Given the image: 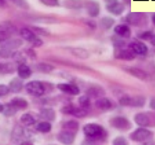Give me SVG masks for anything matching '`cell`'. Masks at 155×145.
Returning <instances> with one entry per match:
<instances>
[{"instance_id":"obj_34","label":"cell","mask_w":155,"mask_h":145,"mask_svg":"<svg viewBox=\"0 0 155 145\" xmlns=\"http://www.w3.org/2000/svg\"><path fill=\"white\" fill-rule=\"evenodd\" d=\"M114 19L111 17H103L100 20V24L104 29H110L114 25Z\"/></svg>"},{"instance_id":"obj_48","label":"cell","mask_w":155,"mask_h":145,"mask_svg":"<svg viewBox=\"0 0 155 145\" xmlns=\"http://www.w3.org/2000/svg\"><path fill=\"white\" fill-rule=\"evenodd\" d=\"M105 2H106V5H110V4H113V3L117 2L118 0H104Z\"/></svg>"},{"instance_id":"obj_1","label":"cell","mask_w":155,"mask_h":145,"mask_svg":"<svg viewBox=\"0 0 155 145\" xmlns=\"http://www.w3.org/2000/svg\"><path fill=\"white\" fill-rule=\"evenodd\" d=\"M83 132L88 139L92 141H102L107 137V132L103 127L96 123H88L83 127Z\"/></svg>"},{"instance_id":"obj_44","label":"cell","mask_w":155,"mask_h":145,"mask_svg":"<svg viewBox=\"0 0 155 145\" xmlns=\"http://www.w3.org/2000/svg\"><path fill=\"white\" fill-rule=\"evenodd\" d=\"M10 90H9V87L7 85H4V84H0V97H3V96H6Z\"/></svg>"},{"instance_id":"obj_45","label":"cell","mask_w":155,"mask_h":145,"mask_svg":"<svg viewBox=\"0 0 155 145\" xmlns=\"http://www.w3.org/2000/svg\"><path fill=\"white\" fill-rule=\"evenodd\" d=\"M113 44L116 48H122L125 45V42L122 40V39L115 38V39H113Z\"/></svg>"},{"instance_id":"obj_20","label":"cell","mask_w":155,"mask_h":145,"mask_svg":"<svg viewBox=\"0 0 155 145\" xmlns=\"http://www.w3.org/2000/svg\"><path fill=\"white\" fill-rule=\"evenodd\" d=\"M24 137V129L20 126V125H16L13 128L12 134H11V139L14 143H20L22 138Z\"/></svg>"},{"instance_id":"obj_12","label":"cell","mask_w":155,"mask_h":145,"mask_svg":"<svg viewBox=\"0 0 155 145\" xmlns=\"http://www.w3.org/2000/svg\"><path fill=\"white\" fill-rule=\"evenodd\" d=\"M57 139L59 142L64 145H71L75 140V133L66 130L61 131L57 135Z\"/></svg>"},{"instance_id":"obj_31","label":"cell","mask_w":155,"mask_h":145,"mask_svg":"<svg viewBox=\"0 0 155 145\" xmlns=\"http://www.w3.org/2000/svg\"><path fill=\"white\" fill-rule=\"evenodd\" d=\"M36 69L42 72V73H50L54 70V66L51 64L45 63V62H41V63H38L36 65Z\"/></svg>"},{"instance_id":"obj_8","label":"cell","mask_w":155,"mask_h":145,"mask_svg":"<svg viewBox=\"0 0 155 145\" xmlns=\"http://www.w3.org/2000/svg\"><path fill=\"white\" fill-rule=\"evenodd\" d=\"M110 124L114 128H117V129H120V130H128L131 128L130 121L128 120L127 118L122 117V116H116V117L112 118L110 120Z\"/></svg>"},{"instance_id":"obj_6","label":"cell","mask_w":155,"mask_h":145,"mask_svg":"<svg viewBox=\"0 0 155 145\" xmlns=\"http://www.w3.org/2000/svg\"><path fill=\"white\" fill-rule=\"evenodd\" d=\"M128 24L134 25V26H142L146 23V17L143 13H137V12H131L126 15L124 19Z\"/></svg>"},{"instance_id":"obj_53","label":"cell","mask_w":155,"mask_h":145,"mask_svg":"<svg viewBox=\"0 0 155 145\" xmlns=\"http://www.w3.org/2000/svg\"><path fill=\"white\" fill-rule=\"evenodd\" d=\"M3 107H4V105H3L1 102H0V113H2V111H3Z\"/></svg>"},{"instance_id":"obj_24","label":"cell","mask_w":155,"mask_h":145,"mask_svg":"<svg viewBox=\"0 0 155 145\" xmlns=\"http://www.w3.org/2000/svg\"><path fill=\"white\" fill-rule=\"evenodd\" d=\"M69 51L73 54L75 57L80 58V59H87L89 57V52L84 48L80 47H72L69 48Z\"/></svg>"},{"instance_id":"obj_17","label":"cell","mask_w":155,"mask_h":145,"mask_svg":"<svg viewBox=\"0 0 155 145\" xmlns=\"http://www.w3.org/2000/svg\"><path fill=\"white\" fill-rule=\"evenodd\" d=\"M114 32L120 38H129L131 36V29L126 24H118L115 26Z\"/></svg>"},{"instance_id":"obj_28","label":"cell","mask_w":155,"mask_h":145,"mask_svg":"<svg viewBox=\"0 0 155 145\" xmlns=\"http://www.w3.org/2000/svg\"><path fill=\"white\" fill-rule=\"evenodd\" d=\"M62 128L66 131H70V132L75 133L79 128V123L75 120H68L62 124Z\"/></svg>"},{"instance_id":"obj_3","label":"cell","mask_w":155,"mask_h":145,"mask_svg":"<svg viewBox=\"0 0 155 145\" xmlns=\"http://www.w3.org/2000/svg\"><path fill=\"white\" fill-rule=\"evenodd\" d=\"M25 89L27 91V93L31 96L35 97H40L45 93L46 87L43 82L41 81H30L25 85Z\"/></svg>"},{"instance_id":"obj_39","label":"cell","mask_w":155,"mask_h":145,"mask_svg":"<svg viewBox=\"0 0 155 145\" xmlns=\"http://www.w3.org/2000/svg\"><path fill=\"white\" fill-rule=\"evenodd\" d=\"M138 38L142 39V40H150L151 37L153 36V32L152 31H143L138 33Z\"/></svg>"},{"instance_id":"obj_35","label":"cell","mask_w":155,"mask_h":145,"mask_svg":"<svg viewBox=\"0 0 155 145\" xmlns=\"http://www.w3.org/2000/svg\"><path fill=\"white\" fill-rule=\"evenodd\" d=\"M64 5L70 9H79L82 7V3L79 0H67Z\"/></svg>"},{"instance_id":"obj_14","label":"cell","mask_w":155,"mask_h":145,"mask_svg":"<svg viewBox=\"0 0 155 145\" xmlns=\"http://www.w3.org/2000/svg\"><path fill=\"white\" fill-rule=\"evenodd\" d=\"M95 106L97 109L102 110V111H108L111 110L114 107L112 101L107 97H100L95 101Z\"/></svg>"},{"instance_id":"obj_15","label":"cell","mask_w":155,"mask_h":145,"mask_svg":"<svg viewBox=\"0 0 155 145\" xmlns=\"http://www.w3.org/2000/svg\"><path fill=\"white\" fill-rule=\"evenodd\" d=\"M129 49L133 52L134 54L138 55H145L147 53L148 48L142 42H138V41H132L131 43H129Z\"/></svg>"},{"instance_id":"obj_22","label":"cell","mask_w":155,"mask_h":145,"mask_svg":"<svg viewBox=\"0 0 155 145\" xmlns=\"http://www.w3.org/2000/svg\"><path fill=\"white\" fill-rule=\"evenodd\" d=\"M22 45V41L20 39H9V40L5 41L4 43L1 44V47L3 48H7L9 50L14 51L16 49H18Z\"/></svg>"},{"instance_id":"obj_30","label":"cell","mask_w":155,"mask_h":145,"mask_svg":"<svg viewBox=\"0 0 155 145\" xmlns=\"http://www.w3.org/2000/svg\"><path fill=\"white\" fill-rule=\"evenodd\" d=\"M51 124L48 122V121H42V122H39L36 125V130L39 131L41 133H48L51 131Z\"/></svg>"},{"instance_id":"obj_51","label":"cell","mask_w":155,"mask_h":145,"mask_svg":"<svg viewBox=\"0 0 155 145\" xmlns=\"http://www.w3.org/2000/svg\"><path fill=\"white\" fill-rule=\"evenodd\" d=\"M150 43L152 44L153 46H155V34H153V36L151 37V39H150Z\"/></svg>"},{"instance_id":"obj_27","label":"cell","mask_w":155,"mask_h":145,"mask_svg":"<svg viewBox=\"0 0 155 145\" xmlns=\"http://www.w3.org/2000/svg\"><path fill=\"white\" fill-rule=\"evenodd\" d=\"M16 70L14 64L11 62H2L0 63V73L1 74H12Z\"/></svg>"},{"instance_id":"obj_36","label":"cell","mask_w":155,"mask_h":145,"mask_svg":"<svg viewBox=\"0 0 155 145\" xmlns=\"http://www.w3.org/2000/svg\"><path fill=\"white\" fill-rule=\"evenodd\" d=\"M79 105L81 106V108H83V109H87L90 106V98L88 96H81L79 98Z\"/></svg>"},{"instance_id":"obj_52","label":"cell","mask_w":155,"mask_h":145,"mask_svg":"<svg viewBox=\"0 0 155 145\" xmlns=\"http://www.w3.org/2000/svg\"><path fill=\"white\" fill-rule=\"evenodd\" d=\"M5 6V0H0V7H4Z\"/></svg>"},{"instance_id":"obj_7","label":"cell","mask_w":155,"mask_h":145,"mask_svg":"<svg viewBox=\"0 0 155 145\" xmlns=\"http://www.w3.org/2000/svg\"><path fill=\"white\" fill-rule=\"evenodd\" d=\"M61 111L63 112L64 114L67 115H72V116H75L77 118H83L87 115V111L86 109H83L81 107H76L74 105H66L61 109Z\"/></svg>"},{"instance_id":"obj_54","label":"cell","mask_w":155,"mask_h":145,"mask_svg":"<svg viewBox=\"0 0 155 145\" xmlns=\"http://www.w3.org/2000/svg\"><path fill=\"white\" fill-rule=\"evenodd\" d=\"M152 22H153V24L155 25V14H153V16H152Z\"/></svg>"},{"instance_id":"obj_47","label":"cell","mask_w":155,"mask_h":145,"mask_svg":"<svg viewBox=\"0 0 155 145\" xmlns=\"http://www.w3.org/2000/svg\"><path fill=\"white\" fill-rule=\"evenodd\" d=\"M149 107L151 108V109L155 110V97L151 98V99H150V102H149Z\"/></svg>"},{"instance_id":"obj_2","label":"cell","mask_w":155,"mask_h":145,"mask_svg":"<svg viewBox=\"0 0 155 145\" xmlns=\"http://www.w3.org/2000/svg\"><path fill=\"white\" fill-rule=\"evenodd\" d=\"M15 32H16V26L12 22L10 21L0 22V44L9 40Z\"/></svg>"},{"instance_id":"obj_9","label":"cell","mask_w":155,"mask_h":145,"mask_svg":"<svg viewBox=\"0 0 155 145\" xmlns=\"http://www.w3.org/2000/svg\"><path fill=\"white\" fill-rule=\"evenodd\" d=\"M114 57L119 60L125 61H132L135 59V54L130 49H124V48H117L115 50Z\"/></svg>"},{"instance_id":"obj_32","label":"cell","mask_w":155,"mask_h":145,"mask_svg":"<svg viewBox=\"0 0 155 145\" xmlns=\"http://www.w3.org/2000/svg\"><path fill=\"white\" fill-rule=\"evenodd\" d=\"M145 97L143 96H135L131 97L130 106L132 107H143L145 104Z\"/></svg>"},{"instance_id":"obj_10","label":"cell","mask_w":155,"mask_h":145,"mask_svg":"<svg viewBox=\"0 0 155 145\" xmlns=\"http://www.w3.org/2000/svg\"><path fill=\"white\" fill-rule=\"evenodd\" d=\"M57 88L61 92H63L65 94H68V95H78L80 93V89L77 85L75 84H72V83H59L57 85Z\"/></svg>"},{"instance_id":"obj_33","label":"cell","mask_w":155,"mask_h":145,"mask_svg":"<svg viewBox=\"0 0 155 145\" xmlns=\"http://www.w3.org/2000/svg\"><path fill=\"white\" fill-rule=\"evenodd\" d=\"M16 112H17V110H16L10 103H6L4 105V107H3L2 114L4 115V116L10 117V116H13V115H15Z\"/></svg>"},{"instance_id":"obj_4","label":"cell","mask_w":155,"mask_h":145,"mask_svg":"<svg viewBox=\"0 0 155 145\" xmlns=\"http://www.w3.org/2000/svg\"><path fill=\"white\" fill-rule=\"evenodd\" d=\"M153 137V132L148 130L145 127L137 128L130 134V138L132 141L135 142H145V141H149Z\"/></svg>"},{"instance_id":"obj_25","label":"cell","mask_w":155,"mask_h":145,"mask_svg":"<svg viewBox=\"0 0 155 145\" xmlns=\"http://www.w3.org/2000/svg\"><path fill=\"white\" fill-rule=\"evenodd\" d=\"M9 90L13 93H19L23 87L22 80L20 78H13L9 83Z\"/></svg>"},{"instance_id":"obj_49","label":"cell","mask_w":155,"mask_h":145,"mask_svg":"<svg viewBox=\"0 0 155 145\" xmlns=\"http://www.w3.org/2000/svg\"><path fill=\"white\" fill-rule=\"evenodd\" d=\"M87 24L89 27H91V28H95V26H96V24L93 22V21H91V22H87Z\"/></svg>"},{"instance_id":"obj_29","label":"cell","mask_w":155,"mask_h":145,"mask_svg":"<svg viewBox=\"0 0 155 145\" xmlns=\"http://www.w3.org/2000/svg\"><path fill=\"white\" fill-rule=\"evenodd\" d=\"M20 122L25 125V126H31V125L35 124L36 120L34 116L30 113H24L22 115V116L20 117Z\"/></svg>"},{"instance_id":"obj_16","label":"cell","mask_w":155,"mask_h":145,"mask_svg":"<svg viewBox=\"0 0 155 145\" xmlns=\"http://www.w3.org/2000/svg\"><path fill=\"white\" fill-rule=\"evenodd\" d=\"M134 121L137 125H139L140 127H147L151 125V119L149 117V115L147 113H143V112H140V113H137L134 116Z\"/></svg>"},{"instance_id":"obj_40","label":"cell","mask_w":155,"mask_h":145,"mask_svg":"<svg viewBox=\"0 0 155 145\" xmlns=\"http://www.w3.org/2000/svg\"><path fill=\"white\" fill-rule=\"evenodd\" d=\"M131 96L129 95H123L121 98H119V104L121 106H130Z\"/></svg>"},{"instance_id":"obj_56","label":"cell","mask_w":155,"mask_h":145,"mask_svg":"<svg viewBox=\"0 0 155 145\" xmlns=\"http://www.w3.org/2000/svg\"><path fill=\"white\" fill-rule=\"evenodd\" d=\"M53 145H55V144H53Z\"/></svg>"},{"instance_id":"obj_42","label":"cell","mask_w":155,"mask_h":145,"mask_svg":"<svg viewBox=\"0 0 155 145\" xmlns=\"http://www.w3.org/2000/svg\"><path fill=\"white\" fill-rule=\"evenodd\" d=\"M42 4H44L49 7H55L59 5V0H39Z\"/></svg>"},{"instance_id":"obj_11","label":"cell","mask_w":155,"mask_h":145,"mask_svg":"<svg viewBox=\"0 0 155 145\" xmlns=\"http://www.w3.org/2000/svg\"><path fill=\"white\" fill-rule=\"evenodd\" d=\"M124 70L126 71L127 73H129L130 75H132V76L140 79V80L146 81L149 79V74H148L146 71H144L143 69H140L137 67H127V68H124Z\"/></svg>"},{"instance_id":"obj_50","label":"cell","mask_w":155,"mask_h":145,"mask_svg":"<svg viewBox=\"0 0 155 145\" xmlns=\"http://www.w3.org/2000/svg\"><path fill=\"white\" fill-rule=\"evenodd\" d=\"M19 145H34V144L31 143L30 141H23V142H21Z\"/></svg>"},{"instance_id":"obj_21","label":"cell","mask_w":155,"mask_h":145,"mask_svg":"<svg viewBox=\"0 0 155 145\" xmlns=\"http://www.w3.org/2000/svg\"><path fill=\"white\" fill-rule=\"evenodd\" d=\"M9 103H10L17 111L18 110H24L28 107V102L26 101L24 98H21V97L13 98Z\"/></svg>"},{"instance_id":"obj_46","label":"cell","mask_w":155,"mask_h":145,"mask_svg":"<svg viewBox=\"0 0 155 145\" xmlns=\"http://www.w3.org/2000/svg\"><path fill=\"white\" fill-rule=\"evenodd\" d=\"M25 52H26V54H27V55L29 56V58H31V59H35V58H36V53H35V51H34V50H32V49H26Z\"/></svg>"},{"instance_id":"obj_23","label":"cell","mask_w":155,"mask_h":145,"mask_svg":"<svg viewBox=\"0 0 155 145\" xmlns=\"http://www.w3.org/2000/svg\"><path fill=\"white\" fill-rule=\"evenodd\" d=\"M86 96H88L89 98H100L104 95V90L99 86H92L86 90Z\"/></svg>"},{"instance_id":"obj_41","label":"cell","mask_w":155,"mask_h":145,"mask_svg":"<svg viewBox=\"0 0 155 145\" xmlns=\"http://www.w3.org/2000/svg\"><path fill=\"white\" fill-rule=\"evenodd\" d=\"M13 52H14V51L9 50V49H7V48H3V47H1V49H0V57H2V58H9V57H12Z\"/></svg>"},{"instance_id":"obj_19","label":"cell","mask_w":155,"mask_h":145,"mask_svg":"<svg viewBox=\"0 0 155 145\" xmlns=\"http://www.w3.org/2000/svg\"><path fill=\"white\" fill-rule=\"evenodd\" d=\"M106 9H107L108 12L111 13V14L118 16V15H120V14L123 13V11H124V5H123V3L117 1V2L113 3V4L106 5Z\"/></svg>"},{"instance_id":"obj_43","label":"cell","mask_w":155,"mask_h":145,"mask_svg":"<svg viewBox=\"0 0 155 145\" xmlns=\"http://www.w3.org/2000/svg\"><path fill=\"white\" fill-rule=\"evenodd\" d=\"M113 145H128V142L124 137L118 136L113 140Z\"/></svg>"},{"instance_id":"obj_38","label":"cell","mask_w":155,"mask_h":145,"mask_svg":"<svg viewBox=\"0 0 155 145\" xmlns=\"http://www.w3.org/2000/svg\"><path fill=\"white\" fill-rule=\"evenodd\" d=\"M12 3H14L16 6H18L21 9H29L28 3L26 2V0H10Z\"/></svg>"},{"instance_id":"obj_37","label":"cell","mask_w":155,"mask_h":145,"mask_svg":"<svg viewBox=\"0 0 155 145\" xmlns=\"http://www.w3.org/2000/svg\"><path fill=\"white\" fill-rule=\"evenodd\" d=\"M31 30L34 32L36 34H40V35H44V36H49L50 34V32H49L47 29L45 28H41V27H36V26H33V27L31 28Z\"/></svg>"},{"instance_id":"obj_13","label":"cell","mask_w":155,"mask_h":145,"mask_svg":"<svg viewBox=\"0 0 155 145\" xmlns=\"http://www.w3.org/2000/svg\"><path fill=\"white\" fill-rule=\"evenodd\" d=\"M84 7L86 9L88 15L92 18H95L100 13V6L96 1H87L85 2Z\"/></svg>"},{"instance_id":"obj_18","label":"cell","mask_w":155,"mask_h":145,"mask_svg":"<svg viewBox=\"0 0 155 145\" xmlns=\"http://www.w3.org/2000/svg\"><path fill=\"white\" fill-rule=\"evenodd\" d=\"M16 70H17L18 76H19V78H20V79H28L32 75L31 68L29 67L28 65H26L25 63L19 64Z\"/></svg>"},{"instance_id":"obj_26","label":"cell","mask_w":155,"mask_h":145,"mask_svg":"<svg viewBox=\"0 0 155 145\" xmlns=\"http://www.w3.org/2000/svg\"><path fill=\"white\" fill-rule=\"evenodd\" d=\"M39 114L44 121H53L55 119V111L52 108H43Z\"/></svg>"},{"instance_id":"obj_5","label":"cell","mask_w":155,"mask_h":145,"mask_svg":"<svg viewBox=\"0 0 155 145\" xmlns=\"http://www.w3.org/2000/svg\"><path fill=\"white\" fill-rule=\"evenodd\" d=\"M20 36L24 39V40L29 42V43L33 46V47L38 48L43 44V41H42L41 39L29 28H22L20 30Z\"/></svg>"},{"instance_id":"obj_55","label":"cell","mask_w":155,"mask_h":145,"mask_svg":"<svg viewBox=\"0 0 155 145\" xmlns=\"http://www.w3.org/2000/svg\"><path fill=\"white\" fill-rule=\"evenodd\" d=\"M145 145H154L152 142H147V143H145Z\"/></svg>"}]
</instances>
